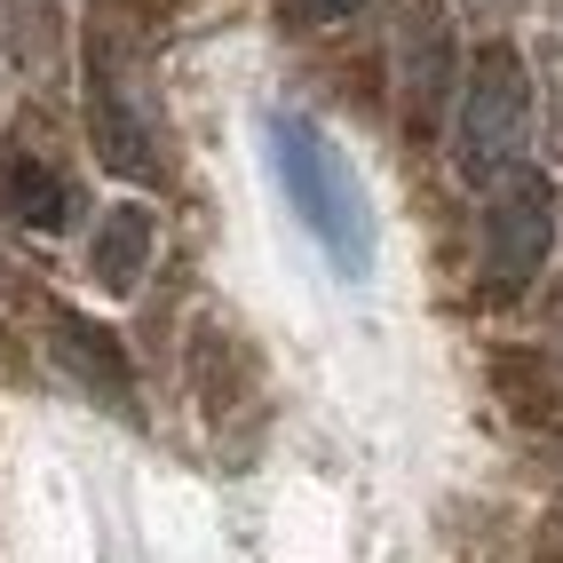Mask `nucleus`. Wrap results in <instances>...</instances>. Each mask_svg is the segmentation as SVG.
<instances>
[{
  "label": "nucleus",
  "instance_id": "nucleus-6",
  "mask_svg": "<svg viewBox=\"0 0 563 563\" xmlns=\"http://www.w3.org/2000/svg\"><path fill=\"white\" fill-rule=\"evenodd\" d=\"M0 199H9V214L24 222V231H64L71 222V175L56 167V159H41V152H9V167H0Z\"/></svg>",
  "mask_w": 563,
  "mask_h": 563
},
{
  "label": "nucleus",
  "instance_id": "nucleus-10",
  "mask_svg": "<svg viewBox=\"0 0 563 563\" xmlns=\"http://www.w3.org/2000/svg\"><path fill=\"white\" fill-rule=\"evenodd\" d=\"M548 548H563V508H555V523H548Z\"/></svg>",
  "mask_w": 563,
  "mask_h": 563
},
{
  "label": "nucleus",
  "instance_id": "nucleus-4",
  "mask_svg": "<svg viewBox=\"0 0 563 563\" xmlns=\"http://www.w3.org/2000/svg\"><path fill=\"white\" fill-rule=\"evenodd\" d=\"M278 152H286V167H294V199H302V214H310V231L333 246V262L342 271H365V207H357V191H350V175H342V159L325 152L318 135H278Z\"/></svg>",
  "mask_w": 563,
  "mask_h": 563
},
{
  "label": "nucleus",
  "instance_id": "nucleus-9",
  "mask_svg": "<svg viewBox=\"0 0 563 563\" xmlns=\"http://www.w3.org/2000/svg\"><path fill=\"white\" fill-rule=\"evenodd\" d=\"M342 9H357V0H310V16H342Z\"/></svg>",
  "mask_w": 563,
  "mask_h": 563
},
{
  "label": "nucleus",
  "instance_id": "nucleus-1",
  "mask_svg": "<svg viewBox=\"0 0 563 563\" xmlns=\"http://www.w3.org/2000/svg\"><path fill=\"white\" fill-rule=\"evenodd\" d=\"M523 152H532V96H523V71L508 48H484L476 56V80H468V111H461V175L476 191L523 175Z\"/></svg>",
  "mask_w": 563,
  "mask_h": 563
},
{
  "label": "nucleus",
  "instance_id": "nucleus-8",
  "mask_svg": "<svg viewBox=\"0 0 563 563\" xmlns=\"http://www.w3.org/2000/svg\"><path fill=\"white\" fill-rule=\"evenodd\" d=\"M540 64H548V143L563 152V41H555Z\"/></svg>",
  "mask_w": 563,
  "mask_h": 563
},
{
  "label": "nucleus",
  "instance_id": "nucleus-3",
  "mask_svg": "<svg viewBox=\"0 0 563 563\" xmlns=\"http://www.w3.org/2000/svg\"><path fill=\"white\" fill-rule=\"evenodd\" d=\"M96 152L135 183L159 175V111L135 80V56L111 48V41L96 48Z\"/></svg>",
  "mask_w": 563,
  "mask_h": 563
},
{
  "label": "nucleus",
  "instance_id": "nucleus-5",
  "mask_svg": "<svg viewBox=\"0 0 563 563\" xmlns=\"http://www.w3.org/2000/svg\"><path fill=\"white\" fill-rule=\"evenodd\" d=\"M48 357L80 382L96 405H120V412H135V373H128V357H120V342H111V325H96V318H80V310H48Z\"/></svg>",
  "mask_w": 563,
  "mask_h": 563
},
{
  "label": "nucleus",
  "instance_id": "nucleus-7",
  "mask_svg": "<svg viewBox=\"0 0 563 563\" xmlns=\"http://www.w3.org/2000/svg\"><path fill=\"white\" fill-rule=\"evenodd\" d=\"M143 254H152V214H143V207H111V214H103V231H96V286L135 294Z\"/></svg>",
  "mask_w": 563,
  "mask_h": 563
},
{
  "label": "nucleus",
  "instance_id": "nucleus-2",
  "mask_svg": "<svg viewBox=\"0 0 563 563\" xmlns=\"http://www.w3.org/2000/svg\"><path fill=\"white\" fill-rule=\"evenodd\" d=\"M555 246V199L540 175H508L493 183V207H484V302L508 310L532 294L540 262Z\"/></svg>",
  "mask_w": 563,
  "mask_h": 563
}]
</instances>
